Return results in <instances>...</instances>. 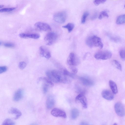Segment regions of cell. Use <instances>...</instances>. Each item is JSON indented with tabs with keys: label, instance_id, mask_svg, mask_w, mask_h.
<instances>
[{
	"label": "cell",
	"instance_id": "obj_1",
	"mask_svg": "<svg viewBox=\"0 0 125 125\" xmlns=\"http://www.w3.org/2000/svg\"><path fill=\"white\" fill-rule=\"evenodd\" d=\"M86 43L87 45L90 48L96 47L101 49L103 46L101 39L96 35L92 36L87 38Z\"/></svg>",
	"mask_w": 125,
	"mask_h": 125
},
{
	"label": "cell",
	"instance_id": "obj_2",
	"mask_svg": "<svg viewBox=\"0 0 125 125\" xmlns=\"http://www.w3.org/2000/svg\"><path fill=\"white\" fill-rule=\"evenodd\" d=\"M51 72L59 83H67L71 82V79L69 78V77L64 75L61 71L55 70H52Z\"/></svg>",
	"mask_w": 125,
	"mask_h": 125
},
{
	"label": "cell",
	"instance_id": "obj_3",
	"mask_svg": "<svg viewBox=\"0 0 125 125\" xmlns=\"http://www.w3.org/2000/svg\"><path fill=\"white\" fill-rule=\"evenodd\" d=\"M112 56V53L107 50L101 51L96 52L94 55L97 60H106L110 58Z\"/></svg>",
	"mask_w": 125,
	"mask_h": 125
},
{
	"label": "cell",
	"instance_id": "obj_4",
	"mask_svg": "<svg viewBox=\"0 0 125 125\" xmlns=\"http://www.w3.org/2000/svg\"><path fill=\"white\" fill-rule=\"evenodd\" d=\"M57 34L55 32H49L45 36L44 40L46 42V45H50L52 44L57 39Z\"/></svg>",
	"mask_w": 125,
	"mask_h": 125
},
{
	"label": "cell",
	"instance_id": "obj_5",
	"mask_svg": "<svg viewBox=\"0 0 125 125\" xmlns=\"http://www.w3.org/2000/svg\"><path fill=\"white\" fill-rule=\"evenodd\" d=\"M67 13L65 11H62L57 12L53 16V18L56 22L60 23H64L66 19Z\"/></svg>",
	"mask_w": 125,
	"mask_h": 125
},
{
	"label": "cell",
	"instance_id": "obj_6",
	"mask_svg": "<svg viewBox=\"0 0 125 125\" xmlns=\"http://www.w3.org/2000/svg\"><path fill=\"white\" fill-rule=\"evenodd\" d=\"M36 29L40 31H47L52 30L50 26L48 24L42 22H38L34 24Z\"/></svg>",
	"mask_w": 125,
	"mask_h": 125
},
{
	"label": "cell",
	"instance_id": "obj_7",
	"mask_svg": "<svg viewBox=\"0 0 125 125\" xmlns=\"http://www.w3.org/2000/svg\"><path fill=\"white\" fill-rule=\"evenodd\" d=\"M78 58L73 52L70 53L67 60V63L69 66H76L79 63Z\"/></svg>",
	"mask_w": 125,
	"mask_h": 125
},
{
	"label": "cell",
	"instance_id": "obj_8",
	"mask_svg": "<svg viewBox=\"0 0 125 125\" xmlns=\"http://www.w3.org/2000/svg\"><path fill=\"white\" fill-rule=\"evenodd\" d=\"M115 111L119 116L123 117L125 115V110L124 107L122 103L119 102L116 103L114 106Z\"/></svg>",
	"mask_w": 125,
	"mask_h": 125
},
{
	"label": "cell",
	"instance_id": "obj_9",
	"mask_svg": "<svg viewBox=\"0 0 125 125\" xmlns=\"http://www.w3.org/2000/svg\"><path fill=\"white\" fill-rule=\"evenodd\" d=\"M40 55L42 57L49 59L51 57V54L49 50L45 46H41L39 49Z\"/></svg>",
	"mask_w": 125,
	"mask_h": 125
},
{
	"label": "cell",
	"instance_id": "obj_10",
	"mask_svg": "<svg viewBox=\"0 0 125 125\" xmlns=\"http://www.w3.org/2000/svg\"><path fill=\"white\" fill-rule=\"evenodd\" d=\"M51 114L56 117H61L66 118V115L65 113L63 111L57 108L53 109L51 111Z\"/></svg>",
	"mask_w": 125,
	"mask_h": 125
},
{
	"label": "cell",
	"instance_id": "obj_11",
	"mask_svg": "<svg viewBox=\"0 0 125 125\" xmlns=\"http://www.w3.org/2000/svg\"><path fill=\"white\" fill-rule=\"evenodd\" d=\"M78 78L81 83L85 86H93L94 84L93 81L89 78L84 77H80Z\"/></svg>",
	"mask_w": 125,
	"mask_h": 125
},
{
	"label": "cell",
	"instance_id": "obj_12",
	"mask_svg": "<svg viewBox=\"0 0 125 125\" xmlns=\"http://www.w3.org/2000/svg\"><path fill=\"white\" fill-rule=\"evenodd\" d=\"M75 99L79 101L81 104L83 108H87V103L86 99L83 94H78L76 97Z\"/></svg>",
	"mask_w": 125,
	"mask_h": 125
},
{
	"label": "cell",
	"instance_id": "obj_13",
	"mask_svg": "<svg viewBox=\"0 0 125 125\" xmlns=\"http://www.w3.org/2000/svg\"><path fill=\"white\" fill-rule=\"evenodd\" d=\"M19 36L23 38H31L37 39L40 37L39 34L37 33H21L19 34Z\"/></svg>",
	"mask_w": 125,
	"mask_h": 125
},
{
	"label": "cell",
	"instance_id": "obj_14",
	"mask_svg": "<svg viewBox=\"0 0 125 125\" xmlns=\"http://www.w3.org/2000/svg\"><path fill=\"white\" fill-rule=\"evenodd\" d=\"M55 100L54 96L52 95H49L47 97L46 102V105L48 109H50L54 106Z\"/></svg>",
	"mask_w": 125,
	"mask_h": 125
},
{
	"label": "cell",
	"instance_id": "obj_15",
	"mask_svg": "<svg viewBox=\"0 0 125 125\" xmlns=\"http://www.w3.org/2000/svg\"><path fill=\"white\" fill-rule=\"evenodd\" d=\"M102 95L104 98L109 100H112L114 97L113 93L110 91L107 90H103L102 92Z\"/></svg>",
	"mask_w": 125,
	"mask_h": 125
},
{
	"label": "cell",
	"instance_id": "obj_16",
	"mask_svg": "<svg viewBox=\"0 0 125 125\" xmlns=\"http://www.w3.org/2000/svg\"><path fill=\"white\" fill-rule=\"evenodd\" d=\"M23 94V90L21 89L18 90L14 93L13 97V100L16 102L20 100L22 98Z\"/></svg>",
	"mask_w": 125,
	"mask_h": 125
},
{
	"label": "cell",
	"instance_id": "obj_17",
	"mask_svg": "<svg viewBox=\"0 0 125 125\" xmlns=\"http://www.w3.org/2000/svg\"><path fill=\"white\" fill-rule=\"evenodd\" d=\"M9 113L10 114L15 115V116L14 118L15 119H18L22 115L21 112L19 109L14 107L11 108L9 111Z\"/></svg>",
	"mask_w": 125,
	"mask_h": 125
},
{
	"label": "cell",
	"instance_id": "obj_18",
	"mask_svg": "<svg viewBox=\"0 0 125 125\" xmlns=\"http://www.w3.org/2000/svg\"><path fill=\"white\" fill-rule=\"evenodd\" d=\"M107 35L109 39L111 41L116 43L119 42L121 41V38L119 36L107 33Z\"/></svg>",
	"mask_w": 125,
	"mask_h": 125
},
{
	"label": "cell",
	"instance_id": "obj_19",
	"mask_svg": "<svg viewBox=\"0 0 125 125\" xmlns=\"http://www.w3.org/2000/svg\"><path fill=\"white\" fill-rule=\"evenodd\" d=\"M109 84L110 88L113 93L114 94H116L118 93V89L117 85L115 82L112 80L109 82Z\"/></svg>",
	"mask_w": 125,
	"mask_h": 125
},
{
	"label": "cell",
	"instance_id": "obj_20",
	"mask_svg": "<svg viewBox=\"0 0 125 125\" xmlns=\"http://www.w3.org/2000/svg\"><path fill=\"white\" fill-rule=\"evenodd\" d=\"M61 71L65 75L73 79H75L76 78L75 74L71 73L65 68L62 69Z\"/></svg>",
	"mask_w": 125,
	"mask_h": 125
},
{
	"label": "cell",
	"instance_id": "obj_21",
	"mask_svg": "<svg viewBox=\"0 0 125 125\" xmlns=\"http://www.w3.org/2000/svg\"><path fill=\"white\" fill-rule=\"evenodd\" d=\"M71 114L72 119H75L79 115V111L77 109L73 108L71 110Z\"/></svg>",
	"mask_w": 125,
	"mask_h": 125
},
{
	"label": "cell",
	"instance_id": "obj_22",
	"mask_svg": "<svg viewBox=\"0 0 125 125\" xmlns=\"http://www.w3.org/2000/svg\"><path fill=\"white\" fill-rule=\"evenodd\" d=\"M116 23L118 24H121L125 23V14L119 16L117 18Z\"/></svg>",
	"mask_w": 125,
	"mask_h": 125
},
{
	"label": "cell",
	"instance_id": "obj_23",
	"mask_svg": "<svg viewBox=\"0 0 125 125\" xmlns=\"http://www.w3.org/2000/svg\"><path fill=\"white\" fill-rule=\"evenodd\" d=\"M46 76L52 82L56 83H58L57 80L53 77L51 73V71H47L46 72Z\"/></svg>",
	"mask_w": 125,
	"mask_h": 125
},
{
	"label": "cell",
	"instance_id": "obj_24",
	"mask_svg": "<svg viewBox=\"0 0 125 125\" xmlns=\"http://www.w3.org/2000/svg\"><path fill=\"white\" fill-rule=\"evenodd\" d=\"M38 81H42L44 82L49 84L51 86H53V84L52 82L48 78L45 77H42L39 78Z\"/></svg>",
	"mask_w": 125,
	"mask_h": 125
},
{
	"label": "cell",
	"instance_id": "obj_25",
	"mask_svg": "<svg viewBox=\"0 0 125 125\" xmlns=\"http://www.w3.org/2000/svg\"><path fill=\"white\" fill-rule=\"evenodd\" d=\"M74 26V25L72 23H68L66 25L62 26V27L67 29L69 32H70L73 30Z\"/></svg>",
	"mask_w": 125,
	"mask_h": 125
},
{
	"label": "cell",
	"instance_id": "obj_26",
	"mask_svg": "<svg viewBox=\"0 0 125 125\" xmlns=\"http://www.w3.org/2000/svg\"><path fill=\"white\" fill-rule=\"evenodd\" d=\"M15 124V123L11 119L7 118L3 122L2 125H14Z\"/></svg>",
	"mask_w": 125,
	"mask_h": 125
},
{
	"label": "cell",
	"instance_id": "obj_27",
	"mask_svg": "<svg viewBox=\"0 0 125 125\" xmlns=\"http://www.w3.org/2000/svg\"><path fill=\"white\" fill-rule=\"evenodd\" d=\"M113 62L116 68L118 70L121 71L122 68L120 63L118 61L115 60H113Z\"/></svg>",
	"mask_w": 125,
	"mask_h": 125
},
{
	"label": "cell",
	"instance_id": "obj_28",
	"mask_svg": "<svg viewBox=\"0 0 125 125\" xmlns=\"http://www.w3.org/2000/svg\"><path fill=\"white\" fill-rule=\"evenodd\" d=\"M15 9V7L3 8L0 9V12H10L14 10Z\"/></svg>",
	"mask_w": 125,
	"mask_h": 125
},
{
	"label": "cell",
	"instance_id": "obj_29",
	"mask_svg": "<svg viewBox=\"0 0 125 125\" xmlns=\"http://www.w3.org/2000/svg\"><path fill=\"white\" fill-rule=\"evenodd\" d=\"M104 17H109L106 11L104 10L102 11L100 13L99 16L98 18L99 19H101Z\"/></svg>",
	"mask_w": 125,
	"mask_h": 125
},
{
	"label": "cell",
	"instance_id": "obj_30",
	"mask_svg": "<svg viewBox=\"0 0 125 125\" xmlns=\"http://www.w3.org/2000/svg\"><path fill=\"white\" fill-rule=\"evenodd\" d=\"M119 53L121 59L125 61V48H123L120 50Z\"/></svg>",
	"mask_w": 125,
	"mask_h": 125
},
{
	"label": "cell",
	"instance_id": "obj_31",
	"mask_svg": "<svg viewBox=\"0 0 125 125\" xmlns=\"http://www.w3.org/2000/svg\"><path fill=\"white\" fill-rule=\"evenodd\" d=\"M89 14V13L87 11H86L84 12L82 18L81 23H82L84 24L85 22L86 18Z\"/></svg>",
	"mask_w": 125,
	"mask_h": 125
},
{
	"label": "cell",
	"instance_id": "obj_32",
	"mask_svg": "<svg viewBox=\"0 0 125 125\" xmlns=\"http://www.w3.org/2000/svg\"><path fill=\"white\" fill-rule=\"evenodd\" d=\"M50 86L49 84L45 82L43 84L42 90L44 94H46L47 92L48 87Z\"/></svg>",
	"mask_w": 125,
	"mask_h": 125
},
{
	"label": "cell",
	"instance_id": "obj_33",
	"mask_svg": "<svg viewBox=\"0 0 125 125\" xmlns=\"http://www.w3.org/2000/svg\"><path fill=\"white\" fill-rule=\"evenodd\" d=\"M3 46L7 48H13L15 46V45L12 43L10 42H5L3 43Z\"/></svg>",
	"mask_w": 125,
	"mask_h": 125
},
{
	"label": "cell",
	"instance_id": "obj_34",
	"mask_svg": "<svg viewBox=\"0 0 125 125\" xmlns=\"http://www.w3.org/2000/svg\"><path fill=\"white\" fill-rule=\"evenodd\" d=\"M27 65V64L25 62L23 61L20 62L19 64V68L21 70L24 69Z\"/></svg>",
	"mask_w": 125,
	"mask_h": 125
},
{
	"label": "cell",
	"instance_id": "obj_35",
	"mask_svg": "<svg viewBox=\"0 0 125 125\" xmlns=\"http://www.w3.org/2000/svg\"><path fill=\"white\" fill-rule=\"evenodd\" d=\"M75 66H70L69 68L71 70L72 73L74 74H76L78 72V69Z\"/></svg>",
	"mask_w": 125,
	"mask_h": 125
},
{
	"label": "cell",
	"instance_id": "obj_36",
	"mask_svg": "<svg viewBox=\"0 0 125 125\" xmlns=\"http://www.w3.org/2000/svg\"><path fill=\"white\" fill-rule=\"evenodd\" d=\"M106 0H94V3L96 5H97L105 2Z\"/></svg>",
	"mask_w": 125,
	"mask_h": 125
},
{
	"label": "cell",
	"instance_id": "obj_37",
	"mask_svg": "<svg viewBox=\"0 0 125 125\" xmlns=\"http://www.w3.org/2000/svg\"><path fill=\"white\" fill-rule=\"evenodd\" d=\"M7 67L6 66L0 67V73L1 74L5 72L7 70Z\"/></svg>",
	"mask_w": 125,
	"mask_h": 125
},
{
	"label": "cell",
	"instance_id": "obj_38",
	"mask_svg": "<svg viewBox=\"0 0 125 125\" xmlns=\"http://www.w3.org/2000/svg\"><path fill=\"white\" fill-rule=\"evenodd\" d=\"M97 12L96 11L94 12L91 17V20H93L95 19L97 17Z\"/></svg>",
	"mask_w": 125,
	"mask_h": 125
},
{
	"label": "cell",
	"instance_id": "obj_39",
	"mask_svg": "<svg viewBox=\"0 0 125 125\" xmlns=\"http://www.w3.org/2000/svg\"><path fill=\"white\" fill-rule=\"evenodd\" d=\"M80 125H87L88 124L87 123L85 122H82L80 123Z\"/></svg>",
	"mask_w": 125,
	"mask_h": 125
},
{
	"label": "cell",
	"instance_id": "obj_40",
	"mask_svg": "<svg viewBox=\"0 0 125 125\" xmlns=\"http://www.w3.org/2000/svg\"><path fill=\"white\" fill-rule=\"evenodd\" d=\"M3 7H4V6L3 5H0V8H2Z\"/></svg>",
	"mask_w": 125,
	"mask_h": 125
},
{
	"label": "cell",
	"instance_id": "obj_41",
	"mask_svg": "<svg viewBox=\"0 0 125 125\" xmlns=\"http://www.w3.org/2000/svg\"><path fill=\"white\" fill-rule=\"evenodd\" d=\"M114 125H117V124L116 123H114L113 124Z\"/></svg>",
	"mask_w": 125,
	"mask_h": 125
},
{
	"label": "cell",
	"instance_id": "obj_42",
	"mask_svg": "<svg viewBox=\"0 0 125 125\" xmlns=\"http://www.w3.org/2000/svg\"><path fill=\"white\" fill-rule=\"evenodd\" d=\"M124 7H125V6H124Z\"/></svg>",
	"mask_w": 125,
	"mask_h": 125
}]
</instances>
